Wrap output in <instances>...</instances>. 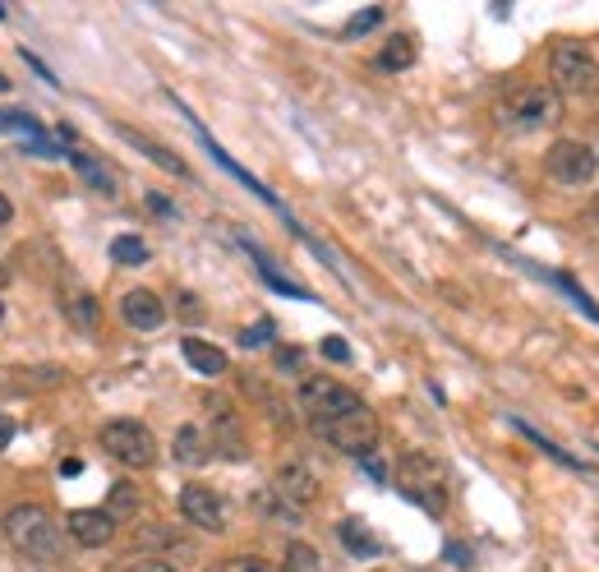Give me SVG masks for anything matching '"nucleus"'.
I'll list each match as a JSON object with an SVG mask.
<instances>
[{
    "label": "nucleus",
    "mask_w": 599,
    "mask_h": 572,
    "mask_svg": "<svg viewBox=\"0 0 599 572\" xmlns=\"http://www.w3.org/2000/svg\"><path fill=\"white\" fill-rule=\"evenodd\" d=\"M130 572H176L171 563H166V559H138Z\"/></svg>",
    "instance_id": "obj_32"
},
{
    "label": "nucleus",
    "mask_w": 599,
    "mask_h": 572,
    "mask_svg": "<svg viewBox=\"0 0 599 572\" xmlns=\"http://www.w3.org/2000/svg\"><path fill=\"white\" fill-rule=\"evenodd\" d=\"M300 411L309 416V425H328V420H337L355 407H365L346 384H337V378H328V374H309L304 384H300Z\"/></svg>",
    "instance_id": "obj_6"
},
{
    "label": "nucleus",
    "mask_w": 599,
    "mask_h": 572,
    "mask_svg": "<svg viewBox=\"0 0 599 572\" xmlns=\"http://www.w3.org/2000/svg\"><path fill=\"white\" fill-rule=\"evenodd\" d=\"M517 429H521V435H525V439H531V443H540V448H544V452H548V458H558V462H563V466H577V458H567V452H563V448H558V443H548V439H544V435H535V429H531V425H517Z\"/></svg>",
    "instance_id": "obj_27"
},
{
    "label": "nucleus",
    "mask_w": 599,
    "mask_h": 572,
    "mask_svg": "<svg viewBox=\"0 0 599 572\" xmlns=\"http://www.w3.org/2000/svg\"><path fill=\"white\" fill-rule=\"evenodd\" d=\"M314 429L337 452H351V458H369V452L378 448V439H382V425H378V416L369 407H355V411L328 420V425H314Z\"/></svg>",
    "instance_id": "obj_7"
},
{
    "label": "nucleus",
    "mask_w": 599,
    "mask_h": 572,
    "mask_svg": "<svg viewBox=\"0 0 599 572\" xmlns=\"http://www.w3.org/2000/svg\"><path fill=\"white\" fill-rule=\"evenodd\" d=\"M69 162H75V166H79V176H84V180H88L92 189H98V195H107V199H111V195H115V189H120V185H115V172H111V166H107V162H98V157H88V153H69Z\"/></svg>",
    "instance_id": "obj_20"
},
{
    "label": "nucleus",
    "mask_w": 599,
    "mask_h": 572,
    "mask_svg": "<svg viewBox=\"0 0 599 572\" xmlns=\"http://www.w3.org/2000/svg\"><path fill=\"white\" fill-rule=\"evenodd\" d=\"M5 88H10V79H5V75H0V92H5Z\"/></svg>",
    "instance_id": "obj_38"
},
{
    "label": "nucleus",
    "mask_w": 599,
    "mask_h": 572,
    "mask_svg": "<svg viewBox=\"0 0 599 572\" xmlns=\"http://www.w3.org/2000/svg\"><path fill=\"white\" fill-rule=\"evenodd\" d=\"M273 494L281 498V504H291L296 513L309 508L319 498V475L314 466H304V462H281L277 475H273Z\"/></svg>",
    "instance_id": "obj_10"
},
{
    "label": "nucleus",
    "mask_w": 599,
    "mask_h": 572,
    "mask_svg": "<svg viewBox=\"0 0 599 572\" xmlns=\"http://www.w3.org/2000/svg\"><path fill=\"white\" fill-rule=\"evenodd\" d=\"M171 452H176V462H185V466H203L212 458V443L203 435V425H180Z\"/></svg>",
    "instance_id": "obj_16"
},
{
    "label": "nucleus",
    "mask_w": 599,
    "mask_h": 572,
    "mask_svg": "<svg viewBox=\"0 0 599 572\" xmlns=\"http://www.w3.org/2000/svg\"><path fill=\"white\" fill-rule=\"evenodd\" d=\"M447 559H452V563H470V554L462 550V544H447Z\"/></svg>",
    "instance_id": "obj_36"
},
{
    "label": "nucleus",
    "mask_w": 599,
    "mask_h": 572,
    "mask_svg": "<svg viewBox=\"0 0 599 572\" xmlns=\"http://www.w3.org/2000/svg\"><path fill=\"white\" fill-rule=\"evenodd\" d=\"M300 361H304V355H300L296 346H281V351H277V365H281V374H296V370H300Z\"/></svg>",
    "instance_id": "obj_30"
},
{
    "label": "nucleus",
    "mask_w": 599,
    "mask_h": 572,
    "mask_svg": "<svg viewBox=\"0 0 599 572\" xmlns=\"http://www.w3.org/2000/svg\"><path fill=\"white\" fill-rule=\"evenodd\" d=\"M342 540L351 544L359 559H374V554H378V540H374L365 527H359V521H342Z\"/></svg>",
    "instance_id": "obj_22"
},
{
    "label": "nucleus",
    "mask_w": 599,
    "mask_h": 572,
    "mask_svg": "<svg viewBox=\"0 0 599 572\" xmlns=\"http://www.w3.org/2000/svg\"><path fill=\"white\" fill-rule=\"evenodd\" d=\"M111 258L115 264H125V268H138V264H148V245H143V235H115Z\"/></svg>",
    "instance_id": "obj_21"
},
{
    "label": "nucleus",
    "mask_w": 599,
    "mask_h": 572,
    "mask_svg": "<svg viewBox=\"0 0 599 572\" xmlns=\"http://www.w3.org/2000/svg\"><path fill=\"white\" fill-rule=\"evenodd\" d=\"M143 550H176V554H189V544L176 536V531H166V527H153V531H143L138 536Z\"/></svg>",
    "instance_id": "obj_23"
},
{
    "label": "nucleus",
    "mask_w": 599,
    "mask_h": 572,
    "mask_svg": "<svg viewBox=\"0 0 599 572\" xmlns=\"http://www.w3.org/2000/svg\"><path fill=\"white\" fill-rule=\"evenodd\" d=\"M148 208L157 212V218H171V212H176V204H171V199H162V195H148Z\"/></svg>",
    "instance_id": "obj_34"
},
{
    "label": "nucleus",
    "mask_w": 599,
    "mask_h": 572,
    "mask_svg": "<svg viewBox=\"0 0 599 572\" xmlns=\"http://www.w3.org/2000/svg\"><path fill=\"white\" fill-rule=\"evenodd\" d=\"M254 504H258V513H268L273 521H291V527H296V521H300V513H296L291 504H281V498H277V494H258V498H254Z\"/></svg>",
    "instance_id": "obj_25"
},
{
    "label": "nucleus",
    "mask_w": 599,
    "mask_h": 572,
    "mask_svg": "<svg viewBox=\"0 0 599 572\" xmlns=\"http://www.w3.org/2000/svg\"><path fill=\"white\" fill-rule=\"evenodd\" d=\"M415 65V37L411 33H397L388 37V46L378 52V69H388V75H401V69Z\"/></svg>",
    "instance_id": "obj_19"
},
{
    "label": "nucleus",
    "mask_w": 599,
    "mask_h": 572,
    "mask_svg": "<svg viewBox=\"0 0 599 572\" xmlns=\"http://www.w3.org/2000/svg\"><path fill=\"white\" fill-rule=\"evenodd\" d=\"M65 521H69V536H75L84 550H102V544L115 540V521L102 508H75Z\"/></svg>",
    "instance_id": "obj_13"
},
{
    "label": "nucleus",
    "mask_w": 599,
    "mask_h": 572,
    "mask_svg": "<svg viewBox=\"0 0 599 572\" xmlns=\"http://www.w3.org/2000/svg\"><path fill=\"white\" fill-rule=\"evenodd\" d=\"M120 315H125V323L134 332H153L166 323V305L157 292H148V286H134V292L120 296Z\"/></svg>",
    "instance_id": "obj_12"
},
{
    "label": "nucleus",
    "mask_w": 599,
    "mask_h": 572,
    "mask_svg": "<svg viewBox=\"0 0 599 572\" xmlns=\"http://www.w3.org/2000/svg\"><path fill=\"white\" fill-rule=\"evenodd\" d=\"M212 572H268V568H263L258 559H226V563H218Z\"/></svg>",
    "instance_id": "obj_29"
},
{
    "label": "nucleus",
    "mask_w": 599,
    "mask_h": 572,
    "mask_svg": "<svg viewBox=\"0 0 599 572\" xmlns=\"http://www.w3.org/2000/svg\"><path fill=\"white\" fill-rule=\"evenodd\" d=\"M286 572H319V550L314 544H291V550H286Z\"/></svg>",
    "instance_id": "obj_24"
},
{
    "label": "nucleus",
    "mask_w": 599,
    "mask_h": 572,
    "mask_svg": "<svg viewBox=\"0 0 599 572\" xmlns=\"http://www.w3.org/2000/svg\"><path fill=\"white\" fill-rule=\"evenodd\" d=\"M397 490L434 517L447 508V471L439 458H429V452H406L397 466Z\"/></svg>",
    "instance_id": "obj_3"
},
{
    "label": "nucleus",
    "mask_w": 599,
    "mask_h": 572,
    "mask_svg": "<svg viewBox=\"0 0 599 572\" xmlns=\"http://www.w3.org/2000/svg\"><path fill=\"white\" fill-rule=\"evenodd\" d=\"M544 172H548V180L563 185V189H581V185L595 180L599 157H595L590 143H581V139H558L554 148H548V157H544Z\"/></svg>",
    "instance_id": "obj_8"
},
{
    "label": "nucleus",
    "mask_w": 599,
    "mask_h": 572,
    "mask_svg": "<svg viewBox=\"0 0 599 572\" xmlns=\"http://www.w3.org/2000/svg\"><path fill=\"white\" fill-rule=\"evenodd\" d=\"M180 355L189 361V370L203 374V378H218V374H226V370H231L226 351H222V346H212V342H203V338H185V342H180Z\"/></svg>",
    "instance_id": "obj_14"
},
{
    "label": "nucleus",
    "mask_w": 599,
    "mask_h": 572,
    "mask_svg": "<svg viewBox=\"0 0 599 572\" xmlns=\"http://www.w3.org/2000/svg\"><path fill=\"white\" fill-rule=\"evenodd\" d=\"M98 443H102L107 458L120 462L125 471H148L157 462V439L143 420H107Z\"/></svg>",
    "instance_id": "obj_4"
},
{
    "label": "nucleus",
    "mask_w": 599,
    "mask_h": 572,
    "mask_svg": "<svg viewBox=\"0 0 599 572\" xmlns=\"http://www.w3.org/2000/svg\"><path fill=\"white\" fill-rule=\"evenodd\" d=\"M0 323H5V305H0Z\"/></svg>",
    "instance_id": "obj_39"
},
{
    "label": "nucleus",
    "mask_w": 599,
    "mask_h": 572,
    "mask_svg": "<svg viewBox=\"0 0 599 572\" xmlns=\"http://www.w3.org/2000/svg\"><path fill=\"white\" fill-rule=\"evenodd\" d=\"M5 540L14 544L23 559H33V563H56L65 554L56 517L46 513L42 504H14L5 513Z\"/></svg>",
    "instance_id": "obj_1"
},
{
    "label": "nucleus",
    "mask_w": 599,
    "mask_h": 572,
    "mask_svg": "<svg viewBox=\"0 0 599 572\" xmlns=\"http://www.w3.org/2000/svg\"><path fill=\"white\" fill-rule=\"evenodd\" d=\"M111 521H120V517H138L143 513V494H138V485L134 481H115L111 485V494H107V508H102Z\"/></svg>",
    "instance_id": "obj_18"
},
{
    "label": "nucleus",
    "mask_w": 599,
    "mask_h": 572,
    "mask_svg": "<svg viewBox=\"0 0 599 572\" xmlns=\"http://www.w3.org/2000/svg\"><path fill=\"white\" fill-rule=\"evenodd\" d=\"M208 443H218L212 452H222V458H245V435H240V416L231 411V402H222V397H212L208 402Z\"/></svg>",
    "instance_id": "obj_11"
},
{
    "label": "nucleus",
    "mask_w": 599,
    "mask_h": 572,
    "mask_svg": "<svg viewBox=\"0 0 599 572\" xmlns=\"http://www.w3.org/2000/svg\"><path fill=\"white\" fill-rule=\"evenodd\" d=\"M14 443V420L5 416V411H0V452H5Z\"/></svg>",
    "instance_id": "obj_33"
},
{
    "label": "nucleus",
    "mask_w": 599,
    "mask_h": 572,
    "mask_svg": "<svg viewBox=\"0 0 599 572\" xmlns=\"http://www.w3.org/2000/svg\"><path fill=\"white\" fill-rule=\"evenodd\" d=\"M382 23V10L374 6V10H359V14H351L346 19V37H365V33H374Z\"/></svg>",
    "instance_id": "obj_26"
},
{
    "label": "nucleus",
    "mask_w": 599,
    "mask_h": 572,
    "mask_svg": "<svg viewBox=\"0 0 599 572\" xmlns=\"http://www.w3.org/2000/svg\"><path fill=\"white\" fill-rule=\"evenodd\" d=\"M180 315H185V319H199V300L189 296V292H185V300H180Z\"/></svg>",
    "instance_id": "obj_35"
},
{
    "label": "nucleus",
    "mask_w": 599,
    "mask_h": 572,
    "mask_svg": "<svg viewBox=\"0 0 599 572\" xmlns=\"http://www.w3.org/2000/svg\"><path fill=\"white\" fill-rule=\"evenodd\" d=\"M548 79H554V92L563 98H586V92L599 88V46L581 42V37H563L548 52Z\"/></svg>",
    "instance_id": "obj_2"
},
{
    "label": "nucleus",
    "mask_w": 599,
    "mask_h": 572,
    "mask_svg": "<svg viewBox=\"0 0 599 572\" xmlns=\"http://www.w3.org/2000/svg\"><path fill=\"white\" fill-rule=\"evenodd\" d=\"M10 218H14V204H10V199H5V195H0V227H5V222H10Z\"/></svg>",
    "instance_id": "obj_37"
},
{
    "label": "nucleus",
    "mask_w": 599,
    "mask_h": 572,
    "mask_svg": "<svg viewBox=\"0 0 599 572\" xmlns=\"http://www.w3.org/2000/svg\"><path fill=\"white\" fill-rule=\"evenodd\" d=\"M180 517L189 521V527L208 531V536L226 531V504H222V494L208 490V485H185L180 490Z\"/></svg>",
    "instance_id": "obj_9"
},
{
    "label": "nucleus",
    "mask_w": 599,
    "mask_h": 572,
    "mask_svg": "<svg viewBox=\"0 0 599 572\" xmlns=\"http://www.w3.org/2000/svg\"><path fill=\"white\" fill-rule=\"evenodd\" d=\"M65 315H69V323H75L79 332H98V323H102L98 296L84 292V286H69V292H65Z\"/></svg>",
    "instance_id": "obj_15"
},
{
    "label": "nucleus",
    "mask_w": 599,
    "mask_h": 572,
    "mask_svg": "<svg viewBox=\"0 0 599 572\" xmlns=\"http://www.w3.org/2000/svg\"><path fill=\"white\" fill-rule=\"evenodd\" d=\"M263 342H273V323L268 319L254 323L249 332H240V346H263Z\"/></svg>",
    "instance_id": "obj_28"
},
{
    "label": "nucleus",
    "mask_w": 599,
    "mask_h": 572,
    "mask_svg": "<svg viewBox=\"0 0 599 572\" xmlns=\"http://www.w3.org/2000/svg\"><path fill=\"white\" fill-rule=\"evenodd\" d=\"M120 134H125V139L134 143V148L143 153V157H153V162L162 166V172H171V176H180V180L189 176V166H185V162H180L176 153H166V148H162V143H153V139H143V134H138V130H130V125H120Z\"/></svg>",
    "instance_id": "obj_17"
},
{
    "label": "nucleus",
    "mask_w": 599,
    "mask_h": 572,
    "mask_svg": "<svg viewBox=\"0 0 599 572\" xmlns=\"http://www.w3.org/2000/svg\"><path fill=\"white\" fill-rule=\"evenodd\" d=\"M498 111H502V121H508L512 130H548V125H558L563 98L554 88H544V84H525Z\"/></svg>",
    "instance_id": "obj_5"
},
{
    "label": "nucleus",
    "mask_w": 599,
    "mask_h": 572,
    "mask_svg": "<svg viewBox=\"0 0 599 572\" xmlns=\"http://www.w3.org/2000/svg\"><path fill=\"white\" fill-rule=\"evenodd\" d=\"M323 355H328V361H351V346H346L342 338H328V342H323Z\"/></svg>",
    "instance_id": "obj_31"
}]
</instances>
